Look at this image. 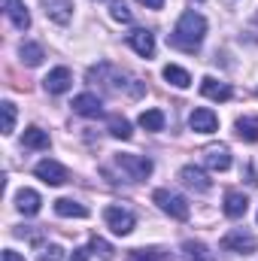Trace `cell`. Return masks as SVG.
<instances>
[{"mask_svg": "<svg viewBox=\"0 0 258 261\" xmlns=\"http://www.w3.org/2000/svg\"><path fill=\"white\" fill-rule=\"evenodd\" d=\"M140 128L164 130V113H161V110H143V113H140Z\"/></svg>", "mask_w": 258, "mask_h": 261, "instance_id": "cell-24", "label": "cell"}, {"mask_svg": "<svg viewBox=\"0 0 258 261\" xmlns=\"http://www.w3.org/2000/svg\"><path fill=\"white\" fill-rule=\"evenodd\" d=\"M91 252H94V255H100V258H113V246H110L107 240H100V237H94V240H91Z\"/></svg>", "mask_w": 258, "mask_h": 261, "instance_id": "cell-29", "label": "cell"}, {"mask_svg": "<svg viewBox=\"0 0 258 261\" xmlns=\"http://www.w3.org/2000/svg\"><path fill=\"white\" fill-rule=\"evenodd\" d=\"M189 128H192L194 134H213V130L219 128V116H216L213 110L200 107V110H194L192 116H189Z\"/></svg>", "mask_w": 258, "mask_h": 261, "instance_id": "cell-9", "label": "cell"}, {"mask_svg": "<svg viewBox=\"0 0 258 261\" xmlns=\"http://www.w3.org/2000/svg\"><path fill=\"white\" fill-rule=\"evenodd\" d=\"M128 46L137 52V55L152 58V55H155V34H152V31H131L128 34Z\"/></svg>", "mask_w": 258, "mask_h": 261, "instance_id": "cell-11", "label": "cell"}, {"mask_svg": "<svg viewBox=\"0 0 258 261\" xmlns=\"http://www.w3.org/2000/svg\"><path fill=\"white\" fill-rule=\"evenodd\" d=\"M203 37H207V18L200 15V12H183V18L176 21V28H173V34H170V43L176 46V49H183V52H197L200 49V43H203Z\"/></svg>", "mask_w": 258, "mask_h": 261, "instance_id": "cell-1", "label": "cell"}, {"mask_svg": "<svg viewBox=\"0 0 258 261\" xmlns=\"http://www.w3.org/2000/svg\"><path fill=\"white\" fill-rule=\"evenodd\" d=\"M237 137L243 140V143H255L258 140V116H243V119H237Z\"/></svg>", "mask_w": 258, "mask_h": 261, "instance_id": "cell-20", "label": "cell"}, {"mask_svg": "<svg viewBox=\"0 0 258 261\" xmlns=\"http://www.w3.org/2000/svg\"><path fill=\"white\" fill-rule=\"evenodd\" d=\"M0 261H24L18 252H12V249H3V255H0Z\"/></svg>", "mask_w": 258, "mask_h": 261, "instance_id": "cell-32", "label": "cell"}, {"mask_svg": "<svg viewBox=\"0 0 258 261\" xmlns=\"http://www.w3.org/2000/svg\"><path fill=\"white\" fill-rule=\"evenodd\" d=\"M194 3H203V0H194Z\"/></svg>", "mask_w": 258, "mask_h": 261, "instance_id": "cell-34", "label": "cell"}, {"mask_svg": "<svg viewBox=\"0 0 258 261\" xmlns=\"http://www.w3.org/2000/svg\"><path fill=\"white\" fill-rule=\"evenodd\" d=\"M164 79H167L170 85H176V88H189V85H192V76H189L183 67H176V64L164 67Z\"/></svg>", "mask_w": 258, "mask_h": 261, "instance_id": "cell-23", "label": "cell"}, {"mask_svg": "<svg viewBox=\"0 0 258 261\" xmlns=\"http://www.w3.org/2000/svg\"><path fill=\"white\" fill-rule=\"evenodd\" d=\"M183 258L186 261H216L213 252H210L200 240H186V243H183Z\"/></svg>", "mask_w": 258, "mask_h": 261, "instance_id": "cell-19", "label": "cell"}, {"mask_svg": "<svg viewBox=\"0 0 258 261\" xmlns=\"http://www.w3.org/2000/svg\"><path fill=\"white\" fill-rule=\"evenodd\" d=\"M255 237L249 234V231H243V228H237V231H228L225 237H222V249L225 252H237V255H252L255 252Z\"/></svg>", "mask_w": 258, "mask_h": 261, "instance_id": "cell-5", "label": "cell"}, {"mask_svg": "<svg viewBox=\"0 0 258 261\" xmlns=\"http://www.w3.org/2000/svg\"><path fill=\"white\" fill-rule=\"evenodd\" d=\"M18 55H21V61L28 67H40L43 64V46H37V43H21V49H18Z\"/></svg>", "mask_w": 258, "mask_h": 261, "instance_id": "cell-22", "label": "cell"}, {"mask_svg": "<svg viewBox=\"0 0 258 261\" xmlns=\"http://www.w3.org/2000/svg\"><path fill=\"white\" fill-rule=\"evenodd\" d=\"M3 6H6V18L12 21V28H18V31L31 28V12L21 0H3Z\"/></svg>", "mask_w": 258, "mask_h": 261, "instance_id": "cell-14", "label": "cell"}, {"mask_svg": "<svg viewBox=\"0 0 258 261\" xmlns=\"http://www.w3.org/2000/svg\"><path fill=\"white\" fill-rule=\"evenodd\" d=\"M116 167L128 176L131 182H140L152 173V161L146 155H116Z\"/></svg>", "mask_w": 258, "mask_h": 261, "instance_id": "cell-3", "label": "cell"}, {"mask_svg": "<svg viewBox=\"0 0 258 261\" xmlns=\"http://www.w3.org/2000/svg\"><path fill=\"white\" fill-rule=\"evenodd\" d=\"M34 173H37L46 186H64L67 179H70L67 167L64 164H58V161H52V158H43V161L34 167Z\"/></svg>", "mask_w": 258, "mask_h": 261, "instance_id": "cell-6", "label": "cell"}, {"mask_svg": "<svg viewBox=\"0 0 258 261\" xmlns=\"http://www.w3.org/2000/svg\"><path fill=\"white\" fill-rule=\"evenodd\" d=\"M222 210H225L228 219H243L246 210H249V200H246V195H240V192H228V195H225V203H222Z\"/></svg>", "mask_w": 258, "mask_h": 261, "instance_id": "cell-15", "label": "cell"}, {"mask_svg": "<svg viewBox=\"0 0 258 261\" xmlns=\"http://www.w3.org/2000/svg\"><path fill=\"white\" fill-rule=\"evenodd\" d=\"M37 261H61V246H46Z\"/></svg>", "mask_w": 258, "mask_h": 261, "instance_id": "cell-30", "label": "cell"}, {"mask_svg": "<svg viewBox=\"0 0 258 261\" xmlns=\"http://www.w3.org/2000/svg\"><path fill=\"white\" fill-rule=\"evenodd\" d=\"M24 146L28 149H49V134L43 128H28L24 130Z\"/></svg>", "mask_w": 258, "mask_h": 261, "instance_id": "cell-25", "label": "cell"}, {"mask_svg": "<svg viewBox=\"0 0 258 261\" xmlns=\"http://www.w3.org/2000/svg\"><path fill=\"white\" fill-rule=\"evenodd\" d=\"M0 110H3V134H12L15 130V103L12 100H3Z\"/></svg>", "mask_w": 258, "mask_h": 261, "instance_id": "cell-27", "label": "cell"}, {"mask_svg": "<svg viewBox=\"0 0 258 261\" xmlns=\"http://www.w3.org/2000/svg\"><path fill=\"white\" fill-rule=\"evenodd\" d=\"M128 261H173V255L167 249H158V246H149V249H134L128 255Z\"/></svg>", "mask_w": 258, "mask_h": 261, "instance_id": "cell-21", "label": "cell"}, {"mask_svg": "<svg viewBox=\"0 0 258 261\" xmlns=\"http://www.w3.org/2000/svg\"><path fill=\"white\" fill-rule=\"evenodd\" d=\"M70 107H73V113H79L85 119H100L104 116V103H100L97 94H76Z\"/></svg>", "mask_w": 258, "mask_h": 261, "instance_id": "cell-7", "label": "cell"}, {"mask_svg": "<svg viewBox=\"0 0 258 261\" xmlns=\"http://www.w3.org/2000/svg\"><path fill=\"white\" fill-rule=\"evenodd\" d=\"M88 252H91V249H73L70 261H88Z\"/></svg>", "mask_w": 258, "mask_h": 261, "instance_id": "cell-31", "label": "cell"}, {"mask_svg": "<svg viewBox=\"0 0 258 261\" xmlns=\"http://www.w3.org/2000/svg\"><path fill=\"white\" fill-rule=\"evenodd\" d=\"M110 15H113L116 21L128 24V21H131V9H128V3H122V0H113V3H110Z\"/></svg>", "mask_w": 258, "mask_h": 261, "instance_id": "cell-28", "label": "cell"}, {"mask_svg": "<svg viewBox=\"0 0 258 261\" xmlns=\"http://www.w3.org/2000/svg\"><path fill=\"white\" fill-rule=\"evenodd\" d=\"M43 6H46V15L52 21H58V24H67L70 15H73V3L70 0H43Z\"/></svg>", "mask_w": 258, "mask_h": 261, "instance_id": "cell-18", "label": "cell"}, {"mask_svg": "<svg viewBox=\"0 0 258 261\" xmlns=\"http://www.w3.org/2000/svg\"><path fill=\"white\" fill-rule=\"evenodd\" d=\"M152 200L167 213V216H173V219H179V222H186L189 219V200L183 195H176V192H167V189H158L155 195H152Z\"/></svg>", "mask_w": 258, "mask_h": 261, "instance_id": "cell-2", "label": "cell"}, {"mask_svg": "<svg viewBox=\"0 0 258 261\" xmlns=\"http://www.w3.org/2000/svg\"><path fill=\"white\" fill-rule=\"evenodd\" d=\"M203 164L210 167V170H228L231 167V152H228V146H207L203 149Z\"/></svg>", "mask_w": 258, "mask_h": 261, "instance_id": "cell-13", "label": "cell"}, {"mask_svg": "<svg viewBox=\"0 0 258 261\" xmlns=\"http://www.w3.org/2000/svg\"><path fill=\"white\" fill-rule=\"evenodd\" d=\"M110 134L119 137V140H131V122L122 119V116H113L110 119Z\"/></svg>", "mask_w": 258, "mask_h": 261, "instance_id": "cell-26", "label": "cell"}, {"mask_svg": "<svg viewBox=\"0 0 258 261\" xmlns=\"http://www.w3.org/2000/svg\"><path fill=\"white\" fill-rule=\"evenodd\" d=\"M137 3H143L146 9H161L164 6V0H137Z\"/></svg>", "mask_w": 258, "mask_h": 261, "instance_id": "cell-33", "label": "cell"}, {"mask_svg": "<svg viewBox=\"0 0 258 261\" xmlns=\"http://www.w3.org/2000/svg\"><path fill=\"white\" fill-rule=\"evenodd\" d=\"M104 222H107L110 231L119 234V237H128L131 231H134V213L125 210V206H119V203H113V206L104 210Z\"/></svg>", "mask_w": 258, "mask_h": 261, "instance_id": "cell-4", "label": "cell"}, {"mask_svg": "<svg viewBox=\"0 0 258 261\" xmlns=\"http://www.w3.org/2000/svg\"><path fill=\"white\" fill-rule=\"evenodd\" d=\"M70 85H73V76H70L67 67H55V70H49V76L43 79V88H46L49 94H64Z\"/></svg>", "mask_w": 258, "mask_h": 261, "instance_id": "cell-10", "label": "cell"}, {"mask_svg": "<svg viewBox=\"0 0 258 261\" xmlns=\"http://www.w3.org/2000/svg\"><path fill=\"white\" fill-rule=\"evenodd\" d=\"M40 203H43V197L37 195L34 189H21V192L15 195V206H18V213H24V216H37V213H40Z\"/></svg>", "mask_w": 258, "mask_h": 261, "instance_id": "cell-17", "label": "cell"}, {"mask_svg": "<svg viewBox=\"0 0 258 261\" xmlns=\"http://www.w3.org/2000/svg\"><path fill=\"white\" fill-rule=\"evenodd\" d=\"M200 94L203 97H210V100H231L234 97V88L228 85V82H219V79H213V76H207L203 82H200Z\"/></svg>", "mask_w": 258, "mask_h": 261, "instance_id": "cell-12", "label": "cell"}, {"mask_svg": "<svg viewBox=\"0 0 258 261\" xmlns=\"http://www.w3.org/2000/svg\"><path fill=\"white\" fill-rule=\"evenodd\" d=\"M179 182L189 186V189H194V192H210V189H213V179H210L200 167H194V164H186V167L179 170Z\"/></svg>", "mask_w": 258, "mask_h": 261, "instance_id": "cell-8", "label": "cell"}, {"mask_svg": "<svg viewBox=\"0 0 258 261\" xmlns=\"http://www.w3.org/2000/svg\"><path fill=\"white\" fill-rule=\"evenodd\" d=\"M55 213L64 216V219H85L88 216V206L79 203V200H73V197H58L55 200Z\"/></svg>", "mask_w": 258, "mask_h": 261, "instance_id": "cell-16", "label": "cell"}]
</instances>
